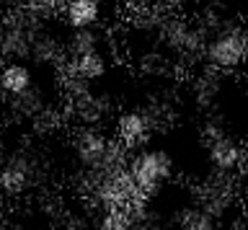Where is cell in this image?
I'll use <instances>...</instances> for the list:
<instances>
[{
	"mask_svg": "<svg viewBox=\"0 0 248 230\" xmlns=\"http://www.w3.org/2000/svg\"><path fill=\"white\" fill-rule=\"evenodd\" d=\"M137 217L129 212V207H106L101 215V230H135Z\"/></svg>",
	"mask_w": 248,
	"mask_h": 230,
	"instance_id": "obj_10",
	"label": "cell"
},
{
	"mask_svg": "<svg viewBox=\"0 0 248 230\" xmlns=\"http://www.w3.org/2000/svg\"><path fill=\"white\" fill-rule=\"evenodd\" d=\"M129 3L135 5V8H145V5H147V0H129Z\"/></svg>",
	"mask_w": 248,
	"mask_h": 230,
	"instance_id": "obj_13",
	"label": "cell"
},
{
	"mask_svg": "<svg viewBox=\"0 0 248 230\" xmlns=\"http://www.w3.org/2000/svg\"><path fill=\"white\" fill-rule=\"evenodd\" d=\"M178 222H181V230H215V217L207 210H202L199 204L184 210Z\"/></svg>",
	"mask_w": 248,
	"mask_h": 230,
	"instance_id": "obj_11",
	"label": "cell"
},
{
	"mask_svg": "<svg viewBox=\"0 0 248 230\" xmlns=\"http://www.w3.org/2000/svg\"><path fill=\"white\" fill-rule=\"evenodd\" d=\"M31 179H34V171L23 155H11L0 166V191L8 197L23 194L31 186Z\"/></svg>",
	"mask_w": 248,
	"mask_h": 230,
	"instance_id": "obj_5",
	"label": "cell"
},
{
	"mask_svg": "<svg viewBox=\"0 0 248 230\" xmlns=\"http://www.w3.org/2000/svg\"><path fill=\"white\" fill-rule=\"evenodd\" d=\"M150 137H153V124L145 117V111H124L116 119V142L124 150H129V153L142 150L147 148Z\"/></svg>",
	"mask_w": 248,
	"mask_h": 230,
	"instance_id": "obj_3",
	"label": "cell"
},
{
	"mask_svg": "<svg viewBox=\"0 0 248 230\" xmlns=\"http://www.w3.org/2000/svg\"><path fill=\"white\" fill-rule=\"evenodd\" d=\"M96 49H101V34L96 29H75L65 39V57L67 60L88 55V52H96Z\"/></svg>",
	"mask_w": 248,
	"mask_h": 230,
	"instance_id": "obj_9",
	"label": "cell"
},
{
	"mask_svg": "<svg viewBox=\"0 0 248 230\" xmlns=\"http://www.w3.org/2000/svg\"><path fill=\"white\" fill-rule=\"evenodd\" d=\"M60 13L73 29H93L101 21V0H62Z\"/></svg>",
	"mask_w": 248,
	"mask_h": 230,
	"instance_id": "obj_7",
	"label": "cell"
},
{
	"mask_svg": "<svg viewBox=\"0 0 248 230\" xmlns=\"http://www.w3.org/2000/svg\"><path fill=\"white\" fill-rule=\"evenodd\" d=\"M60 8H62V0H23L21 13L42 24L44 18H49V16H54V13H60Z\"/></svg>",
	"mask_w": 248,
	"mask_h": 230,
	"instance_id": "obj_12",
	"label": "cell"
},
{
	"mask_svg": "<svg viewBox=\"0 0 248 230\" xmlns=\"http://www.w3.org/2000/svg\"><path fill=\"white\" fill-rule=\"evenodd\" d=\"M62 70L73 78L83 80V83H93L98 78H104L106 70H108V57L104 55V49H96V52H88V55H80V57H73L62 65Z\"/></svg>",
	"mask_w": 248,
	"mask_h": 230,
	"instance_id": "obj_6",
	"label": "cell"
},
{
	"mask_svg": "<svg viewBox=\"0 0 248 230\" xmlns=\"http://www.w3.org/2000/svg\"><path fill=\"white\" fill-rule=\"evenodd\" d=\"M34 86V73L26 62H5L0 67V91L5 96H21Z\"/></svg>",
	"mask_w": 248,
	"mask_h": 230,
	"instance_id": "obj_8",
	"label": "cell"
},
{
	"mask_svg": "<svg viewBox=\"0 0 248 230\" xmlns=\"http://www.w3.org/2000/svg\"><path fill=\"white\" fill-rule=\"evenodd\" d=\"M209 67L220 73L238 70L248 62V31L243 26H220L204 42V55Z\"/></svg>",
	"mask_w": 248,
	"mask_h": 230,
	"instance_id": "obj_1",
	"label": "cell"
},
{
	"mask_svg": "<svg viewBox=\"0 0 248 230\" xmlns=\"http://www.w3.org/2000/svg\"><path fill=\"white\" fill-rule=\"evenodd\" d=\"M127 173L142 194L153 197L173 176V155L160 148H142L129 155Z\"/></svg>",
	"mask_w": 248,
	"mask_h": 230,
	"instance_id": "obj_2",
	"label": "cell"
},
{
	"mask_svg": "<svg viewBox=\"0 0 248 230\" xmlns=\"http://www.w3.org/2000/svg\"><path fill=\"white\" fill-rule=\"evenodd\" d=\"M204 145H207V158H209L212 171L232 176V173H238L240 168L246 166V150L240 148L230 135L222 132L220 137H215V140H209Z\"/></svg>",
	"mask_w": 248,
	"mask_h": 230,
	"instance_id": "obj_4",
	"label": "cell"
}]
</instances>
